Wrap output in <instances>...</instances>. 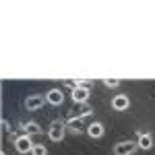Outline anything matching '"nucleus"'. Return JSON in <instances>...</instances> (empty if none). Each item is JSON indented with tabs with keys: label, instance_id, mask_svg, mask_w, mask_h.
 <instances>
[{
	"label": "nucleus",
	"instance_id": "f257e3e1",
	"mask_svg": "<svg viewBox=\"0 0 155 155\" xmlns=\"http://www.w3.org/2000/svg\"><path fill=\"white\" fill-rule=\"evenodd\" d=\"M66 132H68V126H66V120H52L48 126V139L52 143H62L64 141V137H66Z\"/></svg>",
	"mask_w": 155,
	"mask_h": 155
},
{
	"label": "nucleus",
	"instance_id": "ddd939ff",
	"mask_svg": "<svg viewBox=\"0 0 155 155\" xmlns=\"http://www.w3.org/2000/svg\"><path fill=\"white\" fill-rule=\"evenodd\" d=\"M31 155H48V147L41 143H35V147L31 149Z\"/></svg>",
	"mask_w": 155,
	"mask_h": 155
},
{
	"label": "nucleus",
	"instance_id": "6e6552de",
	"mask_svg": "<svg viewBox=\"0 0 155 155\" xmlns=\"http://www.w3.org/2000/svg\"><path fill=\"white\" fill-rule=\"evenodd\" d=\"M85 134L89 137V139H101L104 134H106V126H104V122H99V120H93V122H89L87 124V128H85Z\"/></svg>",
	"mask_w": 155,
	"mask_h": 155
},
{
	"label": "nucleus",
	"instance_id": "423d86ee",
	"mask_svg": "<svg viewBox=\"0 0 155 155\" xmlns=\"http://www.w3.org/2000/svg\"><path fill=\"white\" fill-rule=\"evenodd\" d=\"M48 104V99L46 95H41V93H33V95H27L25 97V107L29 110V112H37V110H41V107Z\"/></svg>",
	"mask_w": 155,
	"mask_h": 155
},
{
	"label": "nucleus",
	"instance_id": "9b49d317",
	"mask_svg": "<svg viewBox=\"0 0 155 155\" xmlns=\"http://www.w3.org/2000/svg\"><path fill=\"white\" fill-rule=\"evenodd\" d=\"M66 126H68V132L74 134V137H81V134L85 132V128L79 124V122H66Z\"/></svg>",
	"mask_w": 155,
	"mask_h": 155
},
{
	"label": "nucleus",
	"instance_id": "f8f14e48",
	"mask_svg": "<svg viewBox=\"0 0 155 155\" xmlns=\"http://www.w3.org/2000/svg\"><path fill=\"white\" fill-rule=\"evenodd\" d=\"M101 83H104V87H107V89H118L120 85H122V81H120V79H104Z\"/></svg>",
	"mask_w": 155,
	"mask_h": 155
},
{
	"label": "nucleus",
	"instance_id": "0eeeda50",
	"mask_svg": "<svg viewBox=\"0 0 155 155\" xmlns=\"http://www.w3.org/2000/svg\"><path fill=\"white\" fill-rule=\"evenodd\" d=\"M110 106H112L114 112H126L130 107V97H128V93H118V95L112 97Z\"/></svg>",
	"mask_w": 155,
	"mask_h": 155
},
{
	"label": "nucleus",
	"instance_id": "4468645a",
	"mask_svg": "<svg viewBox=\"0 0 155 155\" xmlns=\"http://www.w3.org/2000/svg\"><path fill=\"white\" fill-rule=\"evenodd\" d=\"M2 130H4V132H11V122H8L6 118L2 120ZM11 134H12V132H11Z\"/></svg>",
	"mask_w": 155,
	"mask_h": 155
},
{
	"label": "nucleus",
	"instance_id": "20e7f679",
	"mask_svg": "<svg viewBox=\"0 0 155 155\" xmlns=\"http://www.w3.org/2000/svg\"><path fill=\"white\" fill-rule=\"evenodd\" d=\"M71 97L74 104H79V106H87V101H89V97H91V87H81V85H74L71 91Z\"/></svg>",
	"mask_w": 155,
	"mask_h": 155
},
{
	"label": "nucleus",
	"instance_id": "39448f33",
	"mask_svg": "<svg viewBox=\"0 0 155 155\" xmlns=\"http://www.w3.org/2000/svg\"><path fill=\"white\" fill-rule=\"evenodd\" d=\"M17 128L21 130V134H27V137H37V134H41V126L37 124L35 120H21L19 124H17Z\"/></svg>",
	"mask_w": 155,
	"mask_h": 155
},
{
	"label": "nucleus",
	"instance_id": "7ed1b4c3",
	"mask_svg": "<svg viewBox=\"0 0 155 155\" xmlns=\"http://www.w3.org/2000/svg\"><path fill=\"white\" fill-rule=\"evenodd\" d=\"M12 145H15V151L19 155H31V149L35 147V143H33V139L31 137H27V134H19L15 141H12Z\"/></svg>",
	"mask_w": 155,
	"mask_h": 155
},
{
	"label": "nucleus",
	"instance_id": "1a4fd4ad",
	"mask_svg": "<svg viewBox=\"0 0 155 155\" xmlns=\"http://www.w3.org/2000/svg\"><path fill=\"white\" fill-rule=\"evenodd\" d=\"M137 145L141 151H151L155 145V139L151 132H143V130H137Z\"/></svg>",
	"mask_w": 155,
	"mask_h": 155
},
{
	"label": "nucleus",
	"instance_id": "f03ea898",
	"mask_svg": "<svg viewBox=\"0 0 155 155\" xmlns=\"http://www.w3.org/2000/svg\"><path fill=\"white\" fill-rule=\"evenodd\" d=\"M137 151H139V145L132 139H124L112 145V155H134Z\"/></svg>",
	"mask_w": 155,
	"mask_h": 155
},
{
	"label": "nucleus",
	"instance_id": "9d476101",
	"mask_svg": "<svg viewBox=\"0 0 155 155\" xmlns=\"http://www.w3.org/2000/svg\"><path fill=\"white\" fill-rule=\"evenodd\" d=\"M46 99H48L50 106L58 107V106H62V104H64V91H62V89H58V87H52L48 93H46Z\"/></svg>",
	"mask_w": 155,
	"mask_h": 155
}]
</instances>
